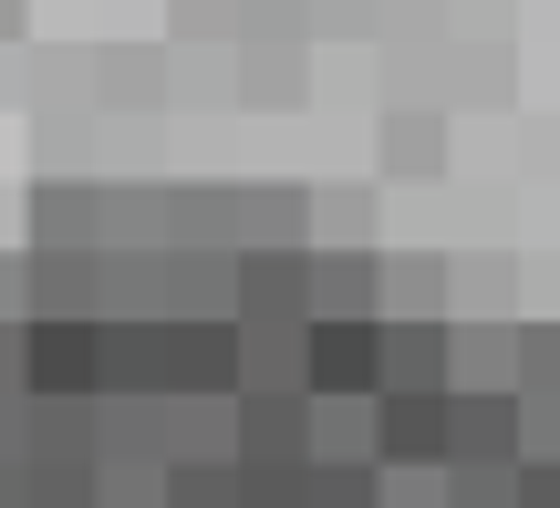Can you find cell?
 <instances>
[{
    "label": "cell",
    "instance_id": "cell-1",
    "mask_svg": "<svg viewBox=\"0 0 560 508\" xmlns=\"http://www.w3.org/2000/svg\"><path fill=\"white\" fill-rule=\"evenodd\" d=\"M21 394L94 405L104 394V322H21Z\"/></svg>",
    "mask_w": 560,
    "mask_h": 508
},
{
    "label": "cell",
    "instance_id": "cell-2",
    "mask_svg": "<svg viewBox=\"0 0 560 508\" xmlns=\"http://www.w3.org/2000/svg\"><path fill=\"white\" fill-rule=\"evenodd\" d=\"M229 468H312V394H229Z\"/></svg>",
    "mask_w": 560,
    "mask_h": 508
},
{
    "label": "cell",
    "instance_id": "cell-3",
    "mask_svg": "<svg viewBox=\"0 0 560 508\" xmlns=\"http://www.w3.org/2000/svg\"><path fill=\"white\" fill-rule=\"evenodd\" d=\"M301 394H384V322H301Z\"/></svg>",
    "mask_w": 560,
    "mask_h": 508
},
{
    "label": "cell",
    "instance_id": "cell-4",
    "mask_svg": "<svg viewBox=\"0 0 560 508\" xmlns=\"http://www.w3.org/2000/svg\"><path fill=\"white\" fill-rule=\"evenodd\" d=\"M301 322H384L374 249H301Z\"/></svg>",
    "mask_w": 560,
    "mask_h": 508
},
{
    "label": "cell",
    "instance_id": "cell-5",
    "mask_svg": "<svg viewBox=\"0 0 560 508\" xmlns=\"http://www.w3.org/2000/svg\"><path fill=\"white\" fill-rule=\"evenodd\" d=\"M21 322H104V270L83 249H42L21 270Z\"/></svg>",
    "mask_w": 560,
    "mask_h": 508
},
{
    "label": "cell",
    "instance_id": "cell-6",
    "mask_svg": "<svg viewBox=\"0 0 560 508\" xmlns=\"http://www.w3.org/2000/svg\"><path fill=\"white\" fill-rule=\"evenodd\" d=\"M446 468H520V394H446Z\"/></svg>",
    "mask_w": 560,
    "mask_h": 508
},
{
    "label": "cell",
    "instance_id": "cell-7",
    "mask_svg": "<svg viewBox=\"0 0 560 508\" xmlns=\"http://www.w3.org/2000/svg\"><path fill=\"white\" fill-rule=\"evenodd\" d=\"M374 468H446V394H374Z\"/></svg>",
    "mask_w": 560,
    "mask_h": 508
},
{
    "label": "cell",
    "instance_id": "cell-8",
    "mask_svg": "<svg viewBox=\"0 0 560 508\" xmlns=\"http://www.w3.org/2000/svg\"><path fill=\"white\" fill-rule=\"evenodd\" d=\"M229 322H301V249H240L229 260Z\"/></svg>",
    "mask_w": 560,
    "mask_h": 508
},
{
    "label": "cell",
    "instance_id": "cell-9",
    "mask_svg": "<svg viewBox=\"0 0 560 508\" xmlns=\"http://www.w3.org/2000/svg\"><path fill=\"white\" fill-rule=\"evenodd\" d=\"M457 385L446 394H520V322H446Z\"/></svg>",
    "mask_w": 560,
    "mask_h": 508
},
{
    "label": "cell",
    "instance_id": "cell-10",
    "mask_svg": "<svg viewBox=\"0 0 560 508\" xmlns=\"http://www.w3.org/2000/svg\"><path fill=\"white\" fill-rule=\"evenodd\" d=\"M446 385H457L446 322H384V394H446Z\"/></svg>",
    "mask_w": 560,
    "mask_h": 508
},
{
    "label": "cell",
    "instance_id": "cell-11",
    "mask_svg": "<svg viewBox=\"0 0 560 508\" xmlns=\"http://www.w3.org/2000/svg\"><path fill=\"white\" fill-rule=\"evenodd\" d=\"M312 468H374V394H312Z\"/></svg>",
    "mask_w": 560,
    "mask_h": 508
},
{
    "label": "cell",
    "instance_id": "cell-12",
    "mask_svg": "<svg viewBox=\"0 0 560 508\" xmlns=\"http://www.w3.org/2000/svg\"><path fill=\"white\" fill-rule=\"evenodd\" d=\"M240 394H301V322H240Z\"/></svg>",
    "mask_w": 560,
    "mask_h": 508
},
{
    "label": "cell",
    "instance_id": "cell-13",
    "mask_svg": "<svg viewBox=\"0 0 560 508\" xmlns=\"http://www.w3.org/2000/svg\"><path fill=\"white\" fill-rule=\"evenodd\" d=\"M384 322H446V260H384Z\"/></svg>",
    "mask_w": 560,
    "mask_h": 508
},
{
    "label": "cell",
    "instance_id": "cell-14",
    "mask_svg": "<svg viewBox=\"0 0 560 508\" xmlns=\"http://www.w3.org/2000/svg\"><path fill=\"white\" fill-rule=\"evenodd\" d=\"M166 508H240V468H166Z\"/></svg>",
    "mask_w": 560,
    "mask_h": 508
},
{
    "label": "cell",
    "instance_id": "cell-15",
    "mask_svg": "<svg viewBox=\"0 0 560 508\" xmlns=\"http://www.w3.org/2000/svg\"><path fill=\"white\" fill-rule=\"evenodd\" d=\"M32 228H42V249H62V239H94V198H73V187H42Z\"/></svg>",
    "mask_w": 560,
    "mask_h": 508
},
{
    "label": "cell",
    "instance_id": "cell-16",
    "mask_svg": "<svg viewBox=\"0 0 560 508\" xmlns=\"http://www.w3.org/2000/svg\"><path fill=\"white\" fill-rule=\"evenodd\" d=\"M520 394H560V322H520Z\"/></svg>",
    "mask_w": 560,
    "mask_h": 508
},
{
    "label": "cell",
    "instance_id": "cell-17",
    "mask_svg": "<svg viewBox=\"0 0 560 508\" xmlns=\"http://www.w3.org/2000/svg\"><path fill=\"white\" fill-rule=\"evenodd\" d=\"M384 508H446V468H384Z\"/></svg>",
    "mask_w": 560,
    "mask_h": 508
},
{
    "label": "cell",
    "instance_id": "cell-18",
    "mask_svg": "<svg viewBox=\"0 0 560 508\" xmlns=\"http://www.w3.org/2000/svg\"><path fill=\"white\" fill-rule=\"evenodd\" d=\"M509 508H560V457H520V477H509Z\"/></svg>",
    "mask_w": 560,
    "mask_h": 508
}]
</instances>
